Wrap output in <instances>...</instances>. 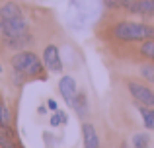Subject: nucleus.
I'll return each mask as SVG.
<instances>
[{
	"label": "nucleus",
	"instance_id": "nucleus-1",
	"mask_svg": "<svg viewBox=\"0 0 154 148\" xmlns=\"http://www.w3.org/2000/svg\"><path fill=\"white\" fill-rule=\"evenodd\" d=\"M111 35L119 41H148L154 39V26L140 22H119L113 26Z\"/></svg>",
	"mask_w": 154,
	"mask_h": 148
},
{
	"label": "nucleus",
	"instance_id": "nucleus-2",
	"mask_svg": "<svg viewBox=\"0 0 154 148\" xmlns=\"http://www.w3.org/2000/svg\"><path fill=\"white\" fill-rule=\"evenodd\" d=\"M12 68L18 74H37L43 68L41 61L31 51H20L12 57Z\"/></svg>",
	"mask_w": 154,
	"mask_h": 148
},
{
	"label": "nucleus",
	"instance_id": "nucleus-3",
	"mask_svg": "<svg viewBox=\"0 0 154 148\" xmlns=\"http://www.w3.org/2000/svg\"><path fill=\"white\" fill-rule=\"evenodd\" d=\"M127 88L129 94L135 99V103H140L144 107H154V92L148 86H143L140 82H135V80H129Z\"/></svg>",
	"mask_w": 154,
	"mask_h": 148
},
{
	"label": "nucleus",
	"instance_id": "nucleus-4",
	"mask_svg": "<svg viewBox=\"0 0 154 148\" xmlns=\"http://www.w3.org/2000/svg\"><path fill=\"white\" fill-rule=\"evenodd\" d=\"M0 31L6 39L23 37V35H27V22L23 20V16L14 20H0Z\"/></svg>",
	"mask_w": 154,
	"mask_h": 148
},
{
	"label": "nucleus",
	"instance_id": "nucleus-5",
	"mask_svg": "<svg viewBox=\"0 0 154 148\" xmlns=\"http://www.w3.org/2000/svg\"><path fill=\"white\" fill-rule=\"evenodd\" d=\"M59 92H60V95H63L64 103L72 107V105H74L76 95H78V86H76V80L72 78V76H63V78L59 80Z\"/></svg>",
	"mask_w": 154,
	"mask_h": 148
},
{
	"label": "nucleus",
	"instance_id": "nucleus-6",
	"mask_svg": "<svg viewBox=\"0 0 154 148\" xmlns=\"http://www.w3.org/2000/svg\"><path fill=\"white\" fill-rule=\"evenodd\" d=\"M43 65H45L47 70L59 74L63 72V61H60V55H59V49L55 45H47L43 49Z\"/></svg>",
	"mask_w": 154,
	"mask_h": 148
},
{
	"label": "nucleus",
	"instance_id": "nucleus-7",
	"mask_svg": "<svg viewBox=\"0 0 154 148\" xmlns=\"http://www.w3.org/2000/svg\"><path fill=\"white\" fill-rule=\"evenodd\" d=\"M82 137H84V148H100V137L98 131L92 123L82 125Z\"/></svg>",
	"mask_w": 154,
	"mask_h": 148
},
{
	"label": "nucleus",
	"instance_id": "nucleus-8",
	"mask_svg": "<svg viewBox=\"0 0 154 148\" xmlns=\"http://www.w3.org/2000/svg\"><path fill=\"white\" fill-rule=\"evenodd\" d=\"M129 12L144 16V18H152L154 16V0H137V2L129 8Z\"/></svg>",
	"mask_w": 154,
	"mask_h": 148
},
{
	"label": "nucleus",
	"instance_id": "nucleus-9",
	"mask_svg": "<svg viewBox=\"0 0 154 148\" xmlns=\"http://www.w3.org/2000/svg\"><path fill=\"white\" fill-rule=\"evenodd\" d=\"M22 8L16 2H6L0 6V20H14V18H22Z\"/></svg>",
	"mask_w": 154,
	"mask_h": 148
},
{
	"label": "nucleus",
	"instance_id": "nucleus-10",
	"mask_svg": "<svg viewBox=\"0 0 154 148\" xmlns=\"http://www.w3.org/2000/svg\"><path fill=\"white\" fill-rule=\"evenodd\" d=\"M137 107H139V111L143 113L144 127L154 131V107H144V105H140V103H137Z\"/></svg>",
	"mask_w": 154,
	"mask_h": 148
},
{
	"label": "nucleus",
	"instance_id": "nucleus-11",
	"mask_svg": "<svg viewBox=\"0 0 154 148\" xmlns=\"http://www.w3.org/2000/svg\"><path fill=\"white\" fill-rule=\"evenodd\" d=\"M72 109L78 113V117H86L88 115V101H86V98H84L82 94H78L76 95V99H74V105H72Z\"/></svg>",
	"mask_w": 154,
	"mask_h": 148
},
{
	"label": "nucleus",
	"instance_id": "nucleus-12",
	"mask_svg": "<svg viewBox=\"0 0 154 148\" xmlns=\"http://www.w3.org/2000/svg\"><path fill=\"white\" fill-rule=\"evenodd\" d=\"M0 146L2 148H16L14 140H12V133L8 127L0 125Z\"/></svg>",
	"mask_w": 154,
	"mask_h": 148
},
{
	"label": "nucleus",
	"instance_id": "nucleus-13",
	"mask_svg": "<svg viewBox=\"0 0 154 148\" xmlns=\"http://www.w3.org/2000/svg\"><path fill=\"white\" fill-rule=\"evenodd\" d=\"M148 144H150L148 133H137L135 137H133V146L135 148H148Z\"/></svg>",
	"mask_w": 154,
	"mask_h": 148
},
{
	"label": "nucleus",
	"instance_id": "nucleus-14",
	"mask_svg": "<svg viewBox=\"0 0 154 148\" xmlns=\"http://www.w3.org/2000/svg\"><path fill=\"white\" fill-rule=\"evenodd\" d=\"M103 2L107 8H115V10L117 8H125V10H129L137 0H103Z\"/></svg>",
	"mask_w": 154,
	"mask_h": 148
},
{
	"label": "nucleus",
	"instance_id": "nucleus-15",
	"mask_svg": "<svg viewBox=\"0 0 154 148\" xmlns=\"http://www.w3.org/2000/svg\"><path fill=\"white\" fill-rule=\"evenodd\" d=\"M140 53H143L146 59H150V61L154 62V39L143 41V45H140Z\"/></svg>",
	"mask_w": 154,
	"mask_h": 148
},
{
	"label": "nucleus",
	"instance_id": "nucleus-16",
	"mask_svg": "<svg viewBox=\"0 0 154 148\" xmlns=\"http://www.w3.org/2000/svg\"><path fill=\"white\" fill-rule=\"evenodd\" d=\"M139 70H140V76H143V78H146L148 82L154 84V65H143Z\"/></svg>",
	"mask_w": 154,
	"mask_h": 148
},
{
	"label": "nucleus",
	"instance_id": "nucleus-17",
	"mask_svg": "<svg viewBox=\"0 0 154 148\" xmlns=\"http://www.w3.org/2000/svg\"><path fill=\"white\" fill-rule=\"evenodd\" d=\"M47 105H49L51 111H57V101L55 99H47Z\"/></svg>",
	"mask_w": 154,
	"mask_h": 148
},
{
	"label": "nucleus",
	"instance_id": "nucleus-18",
	"mask_svg": "<svg viewBox=\"0 0 154 148\" xmlns=\"http://www.w3.org/2000/svg\"><path fill=\"white\" fill-rule=\"evenodd\" d=\"M0 125H2V103H0Z\"/></svg>",
	"mask_w": 154,
	"mask_h": 148
}]
</instances>
